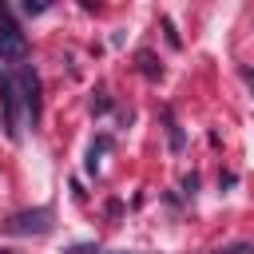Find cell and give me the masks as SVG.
I'll use <instances>...</instances> for the list:
<instances>
[{"mask_svg": "<svg viewBox=\"0 0 254 254\" xmlns=\"http://www.w3.org/2000/svg\"><path fill=\"white\" fill-rule=\"evenodd\" d=\"M24 56H28V40H24L20 24H12V20L0 12V60L16 64V60H24Z\"/></svg>", "mask_w": 254, "mask_h": 254, "instance_id": "obj_1", "label": "cell"}, {"mask_svg": "<svg viewBox=\"0 0 254 254\" xmlns=\"http://www.w3.org/2000/svg\"><path fill=\"white\" fill-rule=\"evenodd\" d=\"M8 230H16V234H48V230H52V210H48V206L20 210V214H12Z\"/></svg>", "mask_w": 254, "mask_h": 254, "instance_id": "obj_2", "label": "cell"}, {"mask_svg": "<svg viewBox=\"0 0 254 254\" xmlns=\"http://www.w3.org/2000/svg\"><path fill=\"white\" fill-rule=\"evenodd\" d=\"M16 75H4L0 79V103H4V131H8V139L16 143L20 139V115H16Z\"/></svg>", "mask_w": 254, "mask_h": 254, "instance_id": "obj_3", "label": "cell"}, {"mask_svg": "<svg viewBox=\"0 0 254 254\" xmlns=\"http://www.w3.org/2000/svg\"><path fill=\"white\" fill-rule=\"evenodd\" d=\"M16 83L24 87V107H28V119L36 123L40 119V79H36V71H20Z\"/></svg>", "mask_w": 254, "mask_h": 254, "instance_id": "obj_4", "label": "cell"}, {"mask_svg": "<svg viewBox=\"0 0 254 254\" xmlns=\"http://www.w3.org/2000/svg\"><path fill=\"white\" fill-rule=\"evenodd\" d=\"M139 67H143V75H151V79H155V75H163V67L155 64V56H151V52H139Z\"/></svg>", "mask_w": 254, "mask_h": 254, "instance_id": "obj_5", "label": "cell"}, {"mask_svg": "<svg viewBox=\"0 0 254 254\" xmlns=\"http://www.w3.org/2000/svg\"><path fill=\"white\" fill-rule=\"evenodd\" d=\"M64 254H135V250H103V246H67Z\"/></svg>", "mask_w": 254, "mask_h": 254, "instance_id": "obj_6", "label": "cell"}, {"mask_svg": "<svg viewBox=\"0 0 254 254\" xmlns=\"http://www.w3.org/2000/svg\"><path fill=\"white\" fill-rule=\"evenodd\" d=\"M107 147H111V139H107V135H103V139H95V143H91V151H87V167H91V171H95V155H103V151H107Z\"/></svg>", "mask_w": 254, "mask_h": 254, "instance_id": "obj_7", "label": "cell"}, {"mask_svg": "<svg viewBox=\"0 0 254 254\" xmlns=\"http://www.w3.org/2000/svg\"><path fill=\"white\" fill-rule=\"evenodd\" d=\"M24 12H28V16H40V12H48V0H24Z\"/></svg>", "mask_w": 254, "mask_h": 254, "instance_id": "obj_8", "label": "cell"}, {"mask_svg": "<svg viewBox=\"0 0 254 254\" xmlns=\"http://www.w3.org/2000/svg\"><path fill=\"white\" fill-rule=\"evenodd\" d=\"M167 135H171V151H183V131H179L175 123L167 127Z\"/></svg>", "mask_w": 254, "mask_h": 254, "instance_id": "obj_9", "label": "cell"}, {"mask_svg": "<svg viewBox=\"0 0 254 254\" xmlns=\"http://www.w3.org/2000/svg\"><path fill=\"white\" fill-rule=\"evenodd\" d=\"M242 79H246V87L254 91V71H250V67H242Z\"/></svg>", "mask_w": 254, "mask_h": 254, "instance_id": "obj_10", "label": "cell"}, {"mask_svg": "<svg viewBox=\"0 0 254 254\" xmlns=\"http://www.w3.org/2000/svg\"><path fill=\"white\" fill-rule=\"evenodd\" d=\"M0 254H12V250H0Z\"/></svg>", "mask_w": 254, "mask_h": 254, "instance_id": "obj_11", "label": "cell"}]
</instances>
